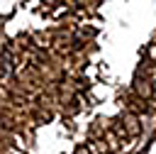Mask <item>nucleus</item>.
<instances>
[{"label":"nucleus","instance_id":"1","mask_svg":"<svg viewBox=\"0 0 156 154\" xmlns=\"http://www.w3.org/2000/svg\"><path fill=\"white\" fill-rule=\"evenodd\" d=\"M151 59L156 61V46H151Z\"/></svg>","mask_w":156,"mask_h":154},{"label":"nucleus","instance_id":"2","mask_svg":"<svg viewBox=\"0 0 156 154\" xmlns=\"http://www.w3.org/2000/svg\"><path fill=\"white\" fill-rule=\"evenodd\" d=\"M78 154H88V152H85V149H78Z\"/></svg>","mask_w":156,"mask_h":154}]
</instances>
